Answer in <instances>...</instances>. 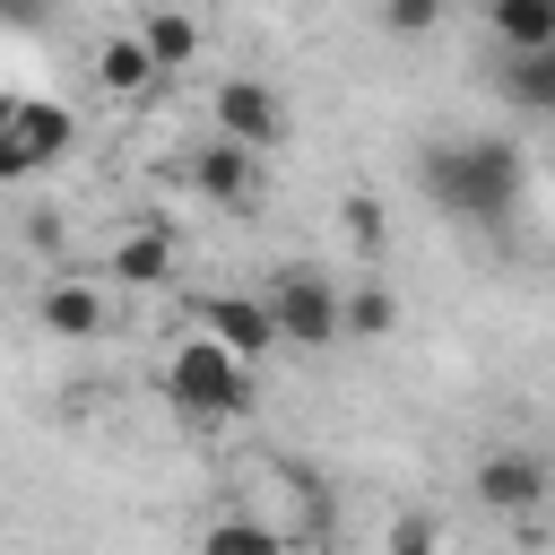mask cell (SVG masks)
<instances>
[{
    "mask_svg": "<svg viewBox=\"0 0 555 555\" xmlns=\"http://www.w3.org/2000/svg\"><path fill=\"white\" fill-rule=\"evenodd\" d=\"M486 35L503 52H546L555 43V0H486Z\"/></svg>",
    "mask_w": 555,
    "mask_h": 555,
    "instance_id": "cell-10",
    "label": "cell"
},
{
    "mask_svg": "<svg viewBox=\"0 0 555 555\" xmlns=\"http://www.w3.org/2000/svg\"><path fill=\"white\" fill-rule=\"evenodd\" d=\"M0 17H17V26H35V17H43V0H0Z\"/></svg>",
    "mask_w": 555,
    "mask_h": 555,
    "instance_id": "cell-21",
    "label": "cell"
},
{
    "mask_svg": "<svg viewBox=\"0 0 555 555\" xmlns=\"http://www.w3.org/2000/svg\"><path fill=\"white\" fill-rule=\"evenodd\" d=\"M347 234H356V251H382V199H373V191L347 199Z\"/></svg>",
    "mask_w": 555,
    "mask_h": 555,
    "instance_id": "cell-20",
    "label": "cell"
},
{
    "mask_svg": "<svg viewBox=\"0 0 555 555\" xmlns=\"http://www.w3.org/2000/svg\"><path fill=\"white\" fill-rule=\"evenodd\" d=\"M191 191H199L208 208L243 217V208H251V191H260V156H243L234 139H199V147H191Z\"/></svg>",
    "mask_w": 555,
    "mask_h": 555,
    "instance_id": "cell-6",
    "label": "cell"
},
{
    "mask_svg": "<svg viewBox=\"0 0 555 555\" xmlns=\"http://www.w3.org/2000/svg\"><path fill=\"white\" fill-rule=\"evenodd\" d=\"M69 139H78L69 104H52V95H26V147H35V165H61V156H69Z\"/></svg>",
    "mask_w": 555,
    "mask_h": 555,
    "instance_id": "cell-16",
    "label": "cell"
},
{
    "mask_svg": "<svg viewBox=\"0 0 555 555\" xmlns=\"http://www.w3.org/2000/svg\"><path fill=\"white\" fill-rule=\"evenodd\" d=\"M546 486H555V477H546L538 451H486V460H477V503H486V512L529 520V512L546 503Z\"/></svg>",
    "mask_w": 555,
    "mask_h": 555,
    "instance_id": "cell-7",
    "label": "cell"
},
{
    "mask_svg": "<svg viewBox=\"0 0 555 555\" xmlns=\"http://www.w3.org/2000/svg\"><path fill=\"white\" fill-rule=\"evenodd\" d=\"M260 312H269L278 347H295V356L338 347V278L321 260H278L269 286H260Z\"/></svg>",
    "mask_w": 555,
    "mask_h": 555,
    "instance_id": "cell-3",
    "label": "cell"
},
{
    "mask_svg": "<svg viewBox=\"0 0 555 555\" xmlns=\"http://www.w3.org/2000/svg\"><path fill=\"white\" fill-rule=\"evenodd\" d=\"M382 555H442V520L434 512H399L390 538H382Z\"/></svg>",
    "mask_w": 555,
    "mask_h": 555,
    "instance_id": "cell-18",
    "label": "cell"
},
{
    "mask_svg": "<svg viewBox=\"0 0 555 555\" xmlns=\"http://www.w3.org/2000/svg\"><path fill=\"white\" fill-rule=\"evenodd\" d=\"M208 121H217V139H234L243 156H269V147L295 139V104H286L269 78H217Z\"/></svg>",
    "mask_w": 555,
    "mask_h": 555,
    "instance_id": "cell-4",
    "label": "cell"
},
{
    "mask_svg": "<svg viewBox=\"0 0 555 555\" xmlns=\"http://www.w3.org/2000/svg\"><path fill=\"white\" fill-rule=\"evenodd\" d=\"M416 191L451 225H512L529 199V156L512 139H434L416 147Z\"/></svg>",
    "mask_w": 555,
    "mask_h": 555,
    "instance_id": "cell-1",
    "label": "cell"
},
{
    "mask_svg": "<svg viewBox=\"0 0 555 555\" xmlns=\"http://www.w3.org/2000/svg\"><path fill=\"white\" fill-rule=\"evenodd\" d=\"M191 330H199V338H217L234 364H260V356L278 347V330H269L260 295H234V286H208V295H191Z\"/></svg>",
    "mask_w": 555,
    "mask_h": 555,
    "instance_id": "cell-5",
    "label": "cell"
},
{
    "mask_svg": "<svg viewBox=\"0 0 555 555\" xmlns=\"http://www.w3.org/2000/svg\"><path fill=\"white\" fill-rule=\"evenodd\" d=\"M494 78H503V95H512L520 113H555V43H546V52H503Z\"/></svg>",
    "mask_w": 555,
    "mask_h": 555,
    "instance_id": "cell-12",
    "label": "cell"
},
{
    "mask_svg": "<svg viewBox=\"0 0 555 555\" xmlns=\"http://www.w3.org/2000/svg\"><path fill=\"white\" fill-rule=\"evenodd\" d=\"M390 330H399V295H390L382 278H347V286H338V338L382 347Z\"/></svg>",
    "mask_w": 555,
    "mask_h": 555,
    "instance_id": "cell-9",
    "label": "cell"
},
{
    "mask_svg": "<svg viewBox=\"0 0 555 555\" xmlns=\"http://www.w3.org/2000/svg\"><path fill=\"white\" fill-rule=\"evenodd\" d=\"M35 321L52 330V338H69V347H87L95 330H104V286L95 278H43V295H35Z\"/></svg>",
    "mask_w": 555,
    "mask_h": 555,
    "instance_id": "cell-8",
    "label": "cell"
},
{
    "mask_svg": "<svg viewBox=\"0 0 555 555\" xmlns=\"http://www.w3.org/2000/svg\"><path fill=\"white\" fill-rule=\"evenodd\" d=\"M26 173H43L26 147V95H0V182H26Z\"/></svg>",
    "mask_w": 555,
    "mask_h": 555,
    "instance_id": "cell-17",
    "label": "cell"
},
{
    "mask_svg": "<svg viewBox=\"0 0 555 555\" xmlns=\"http://www.w3.org/2000/svg\"><path fill=\"white\" fill-rule=\"evenodd\" d=\"M130 35H139V52L156 61V78H165V69H191V61H199V26H191L182 9H147V17L130 26Z\"/></svg>",
    "mask_w": 555,
    "mask_h": 555,
    "instance_id": "cell-11",
    "label": "cell"
},
{
    "mask_svg": "<svg viewBox=\"0 0 555 555\" xmlns=\"http://www.w3.org/2000/svg\"><path fill=\"white\" fill-rule=\"evenodd\" d=\"M442 9H451V0H382V26H390V35H434Z\"/></svg>",
    "mask_w": 555,
    "mask_h": 555,
    "instance_id": "cell-19",
    "label": "cell"
},
{
    "mask_svg": "<svg viewBox=\"0 0 555 555\" xmlns=\"http://www.w3.org/2000/svg\"><path fill=\"white\" fill-rule=\"evenodd\" d=\"M113 278L121 286H173V234H156V225L121 234L113 243Z\"/></svg>",
    "mask_w": 555,
    "mask_h": 555,
    "instance_id": "cell-13",
    "label": "cell"
},
{
    "mask_svg": "<svg viewBox=\"0 0 555 555\" xmlns=\"http://www.w3.org/2000/svg\"><path fill=\"white\" fill-rule=\"evenodd\" d=\"M295 538L278 529V520H251V512H225V520H208L199 529V555H286Z\"/></svg>",
    "mask_w": 555,
    "mask_h": 555,
    "instance_id": "cell-14",
    "label": "cell"
},
{
    "mask_svg": "<svg viewBox=\"0 0 555 555\" xmlns=\"http://www.w3.org/2000/svg\"><path fill=\"white\" fill-rule=\"evenodd\" d=\"M165 399H173V416L182 425H234V416H251V364H234L217 338H182L173 356H165Z\"/></svg>",
    "mask_w": 555,
    "mask_h": 555,
    "instance_id": "cell-2",
    "label": "cell"
},
{
    "mask_svg": "<svg viewBox=\"0 0 555 555\" xmlns=\"http://www.w3.org/2000/svg\"><path fill=\"white\" fill-rule=\"evenodd\" d=\"M95 87H104V95H139V87H156V61L139 52V35H104V43H95Z\"/></svg>",
    "mask_w": 555,
    "mask_h": 555,
    "instance_id": "cell-15",
    "label": "cell"
}]
</instances>
